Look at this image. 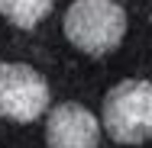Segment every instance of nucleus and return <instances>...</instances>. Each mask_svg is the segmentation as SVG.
<instances>
[{"label": "nucleus", "mask_w": 152, "mask_h": 148, "mask_svg": "<svg viewBox=\"0 0 152 148\" xmlns=\"http://www.w3.org/2000/svg\"><path fill=\"white\" fill-rule=\"evenodd\" d=\"M65 35L88 55H107L126 35V13L113 0H75L65 13Z\"/></svg>", "instance_id": "1"}, {"label": "nucleus", "mask_w": 152, "mask_h": 148, "mask_svg": "<svg viewBox=\"0 0 152 148\" xmlns=\"http://www.w3.org/2000/svg\"><path fill=\"white\" fill-rule=\"evenodd\" d=\"M104 129L120 145L152 139V81H123L104 100Z\"/></svg>", "instance_id": "2"}, {"label": "nucleus", "mask_w": 152, "mask_h": 148, "mask_svg": "<svg viewBox=\"0 0 152 148\" xmlns=\"http://www.w3.org/2000/svg\"><path fill=\"white\" fill-rule=\"evenodd\" d=\"M49 84L29 64H0V116L13 122H32L49 110Z\"/></svg>", "instance_id": "3"}, {"label": "nucleus", "mask_w": 152, "mask_h": 148, "mask_svg": "<svg viewBox=\"0 0 152 148\" xmlns=\"http://www.w3.org/2000/svg\"><path fill=\"white\" fill-rule=\"evenodd\" d=\"M45 142L49 148H97L100 126L81 103H58L45 122Z\"/></svg>", "instance_id": "4"}, {"label": "nucleus", "mask_w": 152, "mask_h": 148, "mask_svg": "<svg viewBox=\"0 0 152 148\" xmlns=\"http://www.w3.org/2000/svg\"><path fill=\"white\" fill-rule=\"evenodd\" d=\"M52 3H55V0H0V13H3L13 26L32 29V26H39V23L49 16Z\"/></svg>", "instance_id": "5"}]
</instances>
